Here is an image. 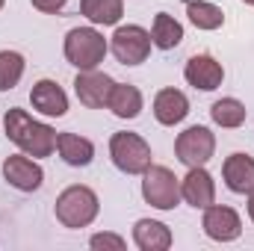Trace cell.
I'll list each match as a JSON object with an SVG mask.
<instances>
[{
	"label": "cell",
	"instance_id": "6da1fadb",
	"mask_svg": "<svg viewBox=\"0 0 254 251\" xmlns=\"http://www.w3.org/2000/svg\"><path fill=\"white\" fill-rule=\"evenodd\" d=\"M6 136L27 154V157H51L57 148V130L36 122L27 110H6Z\"/></svg>",
	"mask_w": 254,
	"mask_h": 251
},
{
	"label": "cell",
	"instance_id": "7a4b0ae2",
	"mask_svg": "<svg viewBox=\"0 0 254 251\" xmlns=\"http://www.w3.org/2000/svg\"><path fill=\"white\" fill-rule=\"evenodd\" d=\"M107 57V39L95 27H74L65 36V60L77 71H92Z\"/></svg>",
	"mask_w": 254,
	"mask_h": 251
},
{
	"label": "cell",
	"instance_id": "3957f363",
	"mask_svg": "<svg viewBox=\"0 0 254 251\" xmlns=\"http://www.w3.org/2000/svg\"><path fill=\"white\" fill-rule=\"evenodd\" d=\"M98 195L89 187H68L57 198V219L63 222L65 228H86L95 222L98 216Z\"/></svg>",
	"mask_w": 254,
	"mask_h": 251
},
{
	"label": "cell",
	"instance_id": "277c9868",
	"mask_svg": "<svg viewBox=\"0 0 254 251\" xmlns=\"http://www.w3.org/2000/svg\"><path fill=\"white\" fill-rule=\"evenodd\" d=\"M110 157H113L119 172L142 175L151 166V145L136 133H116L110 139Z\"/></svg>",
	"mask_w": 254,
	"mask_h": 251
},
{
	"label": "cell",
	"instance_id": "5b68a950",
	"mask_svg": "<svg viewBox=\"0 0 254 251\" xmlns=\"http://www.w3.org/2000/svg\"><path fill=\"white\" fill-rule=\"evenodd\" d=\"M142 198L157 210H175L181 201V184L166 166H148L142 172Z\"/></svg>",
	"mask_w": 254,
	"mask_h": 251
},
{
	"label": "cell",
	"instance_id": "8992f818",
	"mask_svg": "<svg viewBox=\"0 0 254 251\" xmlns=\"http://www.w3.org/2000/svg\"><path fill=\"white\" fill-rule=\"evenodd\" d=\"M213 151H216V136L210 133V127H187L181 136H178V142H175V154H178V160L184 163V166H207L210 163V157H213Z\"/></svg>",
	"mask_w": 254,
	"mask_h": 251
},
{
	"label": "cell",
	"instance_id": "52a82bcc",
	"mask_svg": "<svg viewBox=\"0 0 254 251\" xmlns=\"http://www.w3.org/2000/svg\"><path fill=\"white\" fill-rule=\"evenodd\" d=\"M151 33L145 30V27H139V24H127V27H119L116 33H113V54H116V60L122 65H139L148 60V54H151Z\"/></svg>",
	"mask_w": 254,
	"mask_h": 251
},
{
	"label": "cell",
	"instance_id": "ba28073f",
	"mask_svg": "<svg viewBox=\"0 0 254 251\" xmlns=\"http://www.w3.org/2000/svg\"><path fill=\"white\" fill-rule=\"evenodd\" d=\"M113 86H116V80H113L110 74L98 71V68H92V71H80L77 80H74V92H77L80 104L89 107V110H101V107H107V104H110V95H113Z\"/></svg>",
	"mask_w": 254,
	"mask_h": 251
},
{
	"label": "cell",
	"instance_id": "9c48e42d",
	"mask_svg": "<svg viewBox=\"0 0 254 251\" xmlns=\"http://www.w3.org/2000/svg\"><path fill=\"white\" fill-rule=\"evenodd\" d=\"M204 234L216 243H234L243 234V222L240 213L234 207H222V204H210L204 207Z\"/></svg>",
	"mask_w": 254,
	"mask_h": 251
},
{
	"label": "cell",
	"instance_id": "30bf717a",
	"mask_svg": "<svg viewBox=\"0 0 254 251\" xmlns=\"http://www.w3.org/2000/svg\"><path fill=\"white\" fill-rule=\"evenodd\" d=\"M3 178L9 181V187H15L18 192H36L42 187V181H45V172L27 154H15V157H6Z\"/></svg>",
	"mask_w": 254,
	"mask_h": 251
},
{
	"label": "cell",
	"instance_id": "8fae6325",
	"mask_svg": "<svg viewBox=\"0 0 254 251\" xmlns=\"http://www.w3.org/2000/svg\"><path fill=\"white\" fill-rule=\"evenodd\" d=\"M184 77H187V83L195 86V89L213 92V89L222 86L225 68H222V63H216L210 54H195V57H190V63L184 68Z\"/></svg>",
	"mask_w": 254,
	"mask_h": 251
},
{
	"label": "cell",
	"instance_id": "7c38bea8",
	"mask_svg": "<svg viewBox=\"0 0 254 251\" xmlns=\"http://www.w3.org/2000/svg\"><path fill=\"white\" fill-rule=\"evenodd\" d=\"M181 198L187 204H192L195 210H204L216 201V184H213V178L204 166L190 169V175L181 181Z\"/></svg>",
	"mask_w": 254,
	"mask_h": 251
},
{
	"label": "cell",
	"instance_id": "4fadbf2b",
	"mask_svg": "<svg viewBox=\"0 0 254 251\" xmlns=\"http://www.w3.org/2000/svg\"><path fill=\"white\" fill-rule=\"evenodd\" d=\"M30 104H33V110H39L51 119H60V116L68 113V95L54 80H39L30 92Z\"/></svg>",
	"mask_w": 254,
	"mask_h": 251
},
{
	"label": "cell",
	"instance_id": "5bb4252c",
	"mask_svg": "<svg viewBox=\"0 0 254 251\" xmlns=\"http://www.w3.org/2000/svg\"><path fill=\"white\" fill-rule=\"evenodd\" d=\"M225 187L237 195H249L254 189V160L249 154H231L222 166Z\"/></svg>",
	"mask_w": 254,
	"mask_h": 251
},
{
	"label": "cell",
	"instance_id": "9a60e30c",
	"mask_svg": "<svg viewBox=\"0 0 254 251\" xmlns=\"http://www.w3.org/2000/svg\"><path fill=\"white\" fill-rule=\"evenodd\" d=\"M154 116H157L160 125H166V127L181 125L190 116L187 95L181 89H163V92H157V98H154Z\"/></svg>",
	"mask_w": 254,
	"mask_h": 251
},
{
	"label": "cell",
	"instance_id": "2e32d148",
	"mask_svg": "<svg viewBox=\"0 0 254 251\" xmlns=\"http://www.w3.org/2000/svg\"><path fill=\"white\" fill-rule=\"evenodd\" d=\"M133 243H136V249H142V251H166L172 246V231L163 222L139 219L136 228H133Z\"/></svg>",
	"mask_w": 254,
	"mask_h": 251
},
{
	"label": "cell",
	"instance_id": "e0dca14e",
	"mask_svg": "<svg viewBox=\"0 0 254 251\" xmlns=\"http://www.w3.org/2000/svg\"><path fill=\"white\" fill-rule=\"evenodd\" d=\"M57 151L68 166H89L95 157V145L77 133H57Z\"/></svg>",
	"mask_w": 254,
	"mask_h": 251
},
{
	"label": "cell",
	"instance_id": "ac0fdd59",
	"mask_svg": "<svg viewBox=\"0 0 254 251\" xmlns=\"http://www.w3.org/2000/svg\"><path fill=\"white\" fill-rule=\"evenodd\" d=\"M119 119H136L142 113V92L130 83H116L113 86V95H110V104H107Z\"/></svg>",
	"mask_w": 254,
	"mask_h": 251
},
{
	"label": "cell",
	"instance_id": "d6986e66",
	"mask_svg": "<svg viewBox=\"0 0 254 251\" xmlns=\"http://www.w3.org/2000/svg\"><path fill=\"white\" fill-rule=\"evenodd\" d=\"M181 39H184L181 21L172 18L169 12H160V15L154 18V27H151V42H154L160 51H172V48L181 45Z\"/></svg>",
	"mask_w": 254,
	"mask_h": 251
},
{
	"label": "cell",
	"instance_id": "ffe728a7",
	"mask_svg": "<svg viewBox=\"0 0 254 251\" xmlns=\"http://www.w3.org/2000/svg\"><path fill=\"white\" fill-rule=\"evenodd\" d=\"M80 12H83L92 24L113 27V24L122 21L125 6H122V0H80Z\"/></svg>",
	"mask_w": 254,
	"mask_h": 251
},
{
	"label": "cell",
	"instance_id": "44dd1931",
	"mask_svg": "<svg viewBox=\"0 0 254 251\" xmlns=\"http://www.w3.org/2000/svg\"><path fill=\"white\" fill-rule=\"evenodd\" d=\"M187 15L198 30H219L225 24L222 9L213 3H204V0H187Z\"/></svg>",
	"mask_w": 254,
	"mask_h": 251
},
{
	"label": "cell",
	"instance_id": "7402d4cb",
	"mask_svg": "<svg viewBox=\"0 0 254 251\" xmlns=\"http://www.w3.org/2000/svg\"><path fill=\"white\" fill-rule=\"evenodd\" d=\"M210 116H213V122H216L219 127L234 130V127H240L243 122H246V107H243L237 98H222V101L213 104Z\"/></svg>",
	"mask_w": 254,
	"mask_h": 251
},
{
	"label": "cell",
	"instance_id": "603a6c76",
	"mask_svg": "<svg viewBox=\"0 0 254 251\" xmlns=\"http://www.w3.org/2000/svg\"><path fill=\"white\" fill-rule=\"evenodd\" d=\"M24 77V57L18 51H0V92H9Z\"/></svg>",
	"mask_w": 254,
	"mask_h": 251
},
{
	"label": "cell",
	"instance_id": "cb8c5ba5",
	"mask_svg": "<svg viewBox=\"0 0 254 251\" xmlns=\"http://www.w3.org/2000/svg\"><path fill=\"white\" fill-rule=\"evenodd\" d=\"M89 246L92 249H113V251H125V240L119 237V234H95L92 240H89Z\"/></svg>",
	"mask_w": 254,
	"mask_h": 251
},
{
	"label": "cell",
	"instance_id": "d4e9b609",
	"mask_svg": "<svg viewBox=\"0 0 254 251\" xmlns=\"http://www.w3.org/2000/svg\"><path fill=\"white\" fill-rule=\"evenodd\" d=\"M39 12H48V15H57V12H63L65 9V3L68 0H30Z\"/></svg>",
	"mask_w": 254,
	"mask_h": 251
},
{
	"label": "cell",
	"instance_id": "484cf974",
	"mask_svg": "<svg viewBox=\"0 0 254 251\" xmlns=\"http://www.w3.org/2000/svg\"><path fill=\"white\" fill-rule=\"evenodd\" d=\"M249 216H252V222H254V189L249 192Z\"/></svg>",
	"mask_w": 254,
	"mask_h": 251
},
{
	"label": "cell",
	"instance_id": "4316f807",
	"mask_svg": "<svg viewBox=\"0 0 254 251\" xmlns=\"http://www.w3.org/2000/svg\"><path fill=\"white\" fill-rule=\"evenodd\" d=\"M243 3H249V6H254V0H243Z\"/></svg>",
	"mask_w": 254,
	"mask_h": 251
},
{
	"label": "cell",
	"instance_id": "83f0119b",
	"mask_svg": "<svg viewBox=\"0 0 254 251\" xmlns=\"http://www.w3.org/2000/svg\"><path fill=\"white\" fill-rule=\"evenodd\" d=\"M3 3H6V0H0V9H3Z\"/></svg>",
	"mask_w": 254,
	"mask_h": 251
}]
</instances>
